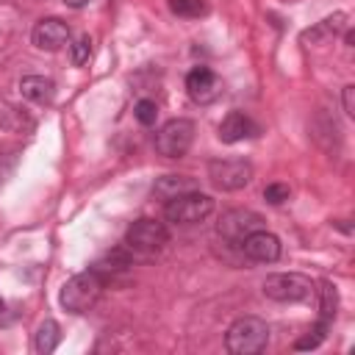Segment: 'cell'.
Listing matches in <instances>:
<instances>
[{
	"label": "cell",
	"instance_id": "26",
	"mask_svg": "<svg viewBox=\"0 0 355 355\" xmlns=\"http://www.w3.org/2000/svg\"><path fill=\"white\" fill-rule=\"evenodd\" d=\"M0 308H3V300H0Z\"/></svg>",
	"mask_w": 355,
	"mask_h": 355
},
{
	"label": "cell",
	"instance_id": "6",
	"mask_svg": "<svg viewBox=\"0 0 355 355\" xmlns=\"http://www.w3.org/2000/svg\"><path fill=\"white\" fill-rule=\"evenodd\" d=\"M125 244L133 250V252H141V255H155L161 252L166 244H169V233L161 222L155 219H136L128 233H125Z\"/></svg>",
	"mask_w": 355,
	"mask_h": 355
},
{
	"label": "cell",
	"instance_id": "20",
	"mask_svg": "<svg viewBox=\"0 0 355 355\" xmlns=\"http://www.w3.org/2000/svg\"><path fill=\"white\" fill-rule=\"evenodd\" d=\"M327 327H330V324L319 319L308 336H302V338H297V341H294V349H316V347L324 341V336H327Z\"/></svg>",
	"mask_w": 355,
	"mask_h": 355
},
{
	"label": "cell",
	"instance_id": "22",
	"mask_svg": "<svg viewBox=\"0 0 355 355\" xmlns=\"http://www.w3.org/2000/svg\"><path fill=\"white\" fill-rule=\"evenodd\" d=\"M288 194H291V189H288L286 183H269V186L263 189V200H266V202H272V205L286 202V200H288Z\"/></svg>",
	"mask_w": 355,
	"mask_h": 355
},
{
	"label": "cell",
	"instance_id": "15",
	"mask_svg": "<svg viewBox=\"0 0 355 355\" xmlns=\"http://www.w3.org/2000/svg\"><path fill=\"white\" fill-rule=\"evenodd\" d=\"M197 189V180L194 178H186V175H164L155 180L153 186V194L161 197V200H172L178 194H186V191H194Z\"/></svg>",
	"mask_w": 355,
	"mask_h": 355
},
{
	"label": "cell",
	"instance_id": "14",
	"mask_svg": "<svg viewBox=\"0 0 355 355\" xmlns=\"http://www.w3.org/2000/svg\"><path fill=\"white\" fill-rule=\"evenodd\" d=\"M19 92L31 103H50L53 94H55V83L50 78H44V75H25L19 80Z\"/></svg>",
	"mask_w": 355,
	"mask_h": 355
},
{
	"label": "cell",
	"instance_id": "8",
	"mask_svg": "<svg viewBox=\"0 0 355 355\" xmlns=\"http://www.w3.org/2000/svg\"><path fill=\"white\" fill-rule=\"evenodd\" d=\"M261 225H263L261 214L247 211V208H236V211L222 214V219H219V227H216V230H219V236H225L227 241L241 244L252 230H261Z\"/></svg>",
	"mask_w": 355,
	"mask_h": 355
},
{
	"label": "cell",
	"instance_id": "25",
	"mask_svg": "<svg viewBox=\"0 0 355 355\" xmlns=\"http://www.w3.org/2000/svg\"><path fill=\"white\" fill-rule=\"evenodd\" d=\"M64 3H67V6H72V8H83L89 0H64Z\"/></svg>",
	"mask_w": 355,
	"mask_h": 355
},
{
	"label": "cell",
	"instance_id": "12",
	"mask_svg": "<svg viewBox=\"0 0 355 355\" xmlns=\"http://www.w3.org/2000/svg\"><path fill=\"white\" fill-rule=\"evenodd\" d=\"M255 133H258V128H255V122H252L244 111H230V114L222 119V125H219V139H222L225 144L244 141V139H250V136H255Z\"/></svg>",
	"mask_w": 355,
	"mask_h": 355
},
{
	"label": "cell",
	"instance_id": "9",
	"mask_svg": "<svg viewBox=\"0 0 355 355\" xmlns=\"http://www.w3.org/2000/svg\"><path fill=\"white\" fill-rule=\"evenodd\" d=\"M186 92H189V97H191L194 103L208 105V103H214V100L222 94V80H219V75H216L214 69H208V67H194V69L186 75Z\"/></svg>",
	"mask_w": 355,
	"mask_h": 355
},
{
	"label": "cell",
	"instance_id": "16",
	"mask_svg": "<svg viewBox=\"0 0 355 355\" xmlns=\"http://www.w3.org/2000/svg\"><path fill=\"white\" fill-rule=\"evenodd\" d=\"M58 341H61V327L55 319H44L33 333V349L39 355H50L58 347Z\"/></svg>",
	"mask_w": 355,
	"mask_h": 355
},
{
	"label": "cell",
	"instance_id": "11",
	"mask_svg": "<svg viewBox=\"0 0 355 355\" xmlns=\"http://www.w3.org/2000/svg\"><path fill=\"white\" fill-rule=\"evenodd\" d=\"M241 247H244V255L247 258H252V261H261V263H272V261H277L280 258V239L275 236V233H269V230H252L244 241H241Z\"/></svg>",
	"mask_w": 355,
	"mask_h": 355
},
{
	"label": "cell",
	"instance_id": "17",
	"mask_svg": "<svg viewBox=\"0 0 355 355\" xmlns=\"http://www.w3.org/2000/svg\"><path fill=\"white\" fill-rule=\"evenodd\" d=\"M128 266H130V255H128L125 250H111V252H108L105 258H100V261H97L92 269H94V272H97L103 280H108L111 275L125 272Z\"/></svg>",
	"mask_w": 355,
	"mask_h": 355
},
{
	"label": "cell",
	"instance_id": "23",
	"mask_svg": "<svg viewBox=\"0 0 355 355\" xmlns=\"http://www.w3.org/2000/svg\"><path fill=\"white\" fill-rule=\"evenodd\" d=\"M89 53H92V39L89 36H80L75 44H72V64L80 67L89 61Z\"/></svg>",
	"mask_w": 355,
	"mask_h": 355
},
{
	"label": "cell",
	"instance_id": "10",
	"mask_svg": "<svg viewBox=\"0 0 355 355\" xmlns=\"http://www.w3.org/2000/svg\"><path fill=\"white\" fill-rule=\"evenodd\" d=\"M31 39H33V44H36L39 50L55 53V50H61V47L69 42V28H67L64 19H58V17H47V19H42V22H36Z\"/></svg>",
	"mask_w": 355,
	"mask_h": 355
},
{
	"label": "cell",
	"instance_id": "19",
	"mask_svg": "<svg viewBox=\"0 0 355 355\" xmlns=\"http://www.w3.org/2000/svg\"><path fill=\"white\" fill-rule=\"evenodd\" d=\"M169 11L178 17H202L208 6L205 0H169Z\"/></svg>",
	"mask_w": 355,
	"mask_h": 355
},
{
	"label": "cell",
	"instance_id": "24",
	"mask_svg": "<svg viewBox=\"0 0 355 355\" xmlns=\"http://www.w3.org/2000/svg\"><path fill=\"white\" fill-rule=\"evenodd\" d=\"M344 111L352 116L355 114V86L349 83V86H344Z\"/></svg>",
	"mask_w": 355,
	"mask_h": 355
},
{
	"label": "cell",
	"instance_id": "18",
	"mask_svg": "<svg viewBox=\"0 0 355 355\" xmlns=\"http://www.w3.org/2000/svg\"><path fill=\"white\" fill-rule=\"evenodd\" d=\"M336 308H338V291H336V286L330 280H324L322 288H319V313H322V322L330 324V319L336 316Z\"/></svg>",
	"mask_w": 355,
	"mask_h": 355
},
{
	"label": "cell",
	"instance_id": "1",
	"mask_svg": "<svg viewBox=\"0 0 355 355\" xmlns=\"http://www.w3.org/2000/svg\"><path fill=\"white\" fill-rule=\"evenodd\" d=\"M103 286H105V280H103L94 269H86V272L72 275V277L61 286L58 300H61V305H64L69 313H86V311L100 300Z\"/></svg>",
	"mask_w": 355,
	"mask_h": 355
},
{
	"label": "cell",
	"instance_id": "7",
	"mask_svg": "<svg viewBox=\"0 0 355 355\" xmlns=\"http://www.w3.org/2000/svg\"><path fill=\"white\" fill-rule=\"evenodd\" d=\"M208 178L216 189L222 191H236L244 189L252 180V164L244 158H225V161H211L208 164Z\"/></svg>",
	"mask_w": 355,
	"mask_h": 355
},
{
	"label": "cell",
	"instance_id": "2",
	"mask_svg": "<svg viewBox=\"0 0 355 355\" xmlns=\"http://www.w3.org/2000/svg\"><path fill=\"white\" fill-rule=\"evenodd\" d=\"M266 341H269V327L258 316H241L225 333V347L230 355H255L266 347Z\"/></svg>",
	"mask_w": 355,
	"mask_h": 355
},
{
	"label": "cell",
	"instance_id": "3",
	"mask_svg": "<svg viewBox=\"0 0 355 355\" xmlns=\"http://www.w3.org/2000/svg\"><path fill=\"white\" fill-rule=\"evenodd\" d=\"M211 211H214V200L208 194H202L200 189L178 194V197L166 200V205H164V216L175 225H194V222L205 219Z\"/></svg>",
	"mask_w": 355,
	"mask_h": 355
},
{
	"label": "cell",
	"instance_id": "13",
	"mask_svg": "<svg viewBox=\"0 0 355 355\" xmlns=\"http://www.w3.org/2000/svg\"><path fill=\"white\" fill-rule=\"evenodd\" d=\"M347 31V14L344 11H336L333 17H324L322 22H316L313 28H308V31H302V42H324V39H330V36H338V33H344Z\"/></svg>",
	"mask_w": 355,
	"mask_h": 355
},
{
	"label": "cell",
	"instance_id": "5",
	"mask_svg": "<svg viewBox=\"0 0 355 355\" xmlns=\"http://www.w3.org/2000/svg\"><path fill=\"white\" fill-rule=\"evenodd\" d=\"M194 141V122L191 119H169L166 125H161V130L155 133V150L166 158H180L189 153Z\"/></svg>",
	"mask_w": 355,
	"mask_h": 355
},
{
	"label": "cell",
	"instance_id": "21",
	"mask_svg": "<svg viewBox=\"0 0 355 355\" xmlns=\"http://www.w3.org/2000/svg\"><path fill=\"white\" fill-rule=\"evenodd\" d=\"M133 114H136V119L141 122V125H155V119H158V105H155V100H139L136 105H133Z\"/></svg>",
	"mask_w": 355,
	"mask_h": 355
},
{
	"label": "cell",
	"instance_id": "4",
	"mask_svg": "<svg viewBox=\"0 0 355 355\" xmlns=\"http://www.w3.org/2000/svg\"><path fill=\"white\" fill-rule=\"evenodd\" d=\"M263 294L275 302H302L313 294V283L300 272H275L263 280Z\"/></svg>",
	"mask_w": 355,
	"mask_h": 355
}]
</instances>
